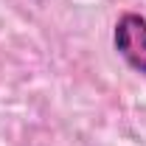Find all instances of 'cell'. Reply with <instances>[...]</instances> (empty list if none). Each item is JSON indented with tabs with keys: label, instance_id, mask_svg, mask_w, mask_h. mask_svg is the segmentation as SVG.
<instances>
[{
	"label": "cell",
	"instance_id": "cell-1",
	"mask_svg": "<svg viewBox=\"0 0 146 146\" xmlns=\"http://www.w3.org/2000/svg\"><path fill=\"white\" fill-rule=\"evenodd\" d=\"M112 45L135 73L146 76V17L141 11H121L112 25Z\"/></svg>",
	"mask_w": 146,
	"mask_h": 146
}]
</instances>
